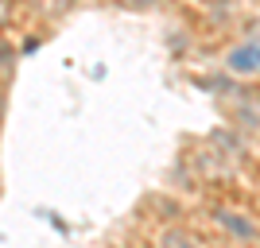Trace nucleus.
<instances>
[{
    "mask_svg": "<svg viewBox=\"0 0 260 248\" xmlns=\"http://www.w3.org/2000/svg\"><path fill=\"white\" fill-rule=\"evenodd\" d=\"M0 113H4V93H0Z\"/></svg>",
    "mask_w": 260,
    "mask_h": 248,
    "instance_id": "4",
    "label": "nucleus"
},
{
    "mask_svg": "<svg viewBox=\"0 0 260 248\" xmlns=\"http://www.w3.org/2000/svg\"><path fill=\"white\" fill-rule=\"evenodd\" d=\"M159 248H198L194 237H186L183 229H167V233H159Z\"/></svg>",
    "mask_w": 260,
    "mask_h": 248,
    "instance_id": "3",
    "label": "nucleus"
},
{
    "mask_svg": "<svg viewBox=\"0 0 260 248\" xmlns=\"http://www.w3.org/2000/svg\"><path fill=\"white\" fill-rule=\"evenodd\" d=\"M217 225L225 229V233H233L237 240H256V229H252V221H245L241 214H229V209H217Z\"/></svg>",
    "mask_w": 260,
    "mask_h": 248,
    "instance_id": "1",
    "label": "nucleus"
},
{
    "mask_svg": "<svg viewBox=\"0 0 260 248\" xmlns=\"http://www.w3.org/2000/svg\"><path fill=\"white\" fill-rule=\"evenodd\" d=\"M229 66H233V70H256V66H260V51H256V47H249V51H233V54H229Z\"/></svg>",
    "mask_w": 260,
    "mask_h": 248,
    "instance_id": "2",
    "label": "nucleus"
}]
</instances>
